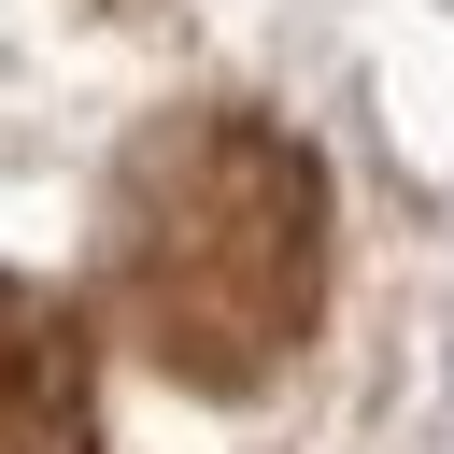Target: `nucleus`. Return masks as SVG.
<instances>
[{"instance_id":"obj_1","label":"nucleus","mask_w":454,"mask_h":454,"mask_svg":"<svg viewBox=\"0 0 454 454\" xmlns=\"http://www.w3.org/2000/svg\"><path fill=\"white\" fill-rule=\"evenodd\" d=\"M99 284L142 369L184 397H255L326 312V170L270 114H156L114 170Z\"/></svg>"},{"instance_id":"obj_2","label":"nucleus","mask_w":454,"mask_h":454,"mask_svg":"<svg viewBox=\"0 0 454 454\" xmlns=\"http://www.w3.org/2000/svg\"><path fill=\"white\" fill-rule=\"evenodd\" d=\"M0 454H99V383H85V326L0 270Z\"/></svg>"}]
</instances>
